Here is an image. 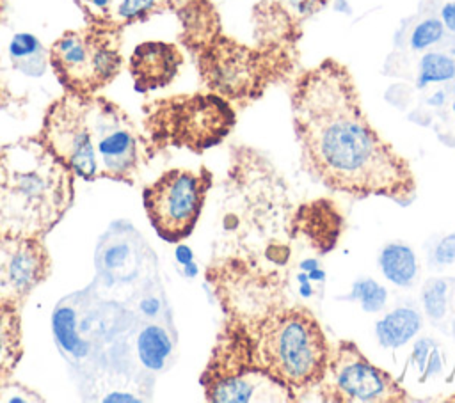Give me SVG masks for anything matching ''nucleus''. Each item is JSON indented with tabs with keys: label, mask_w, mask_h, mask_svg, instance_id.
<instances>
[{
	"label": "nucleus",
	"mask_w": 455,
	"mask_h": 403,
	"mask_svg": "<svg viewBox=\"0 0 455 403\" xmlns=\"http://www.w3.org/2000/svg\"><path fill=\"white\" fill-rule=\"evenodd\" d=\"M291 114L304 169L322 185L357 199L414 201V172L368 121L347 66L325 59L302 71L291 89Z\"/></svg>",
	"instance_id": "1"
},
{
	"label": "nucleus",
	"mask_w": 455,
	"mask_h": 403,
	"mask_svg": "<svg viewBox=\"0 0 455 403\" xmlns=\"http://www.w3.org/2000/svg\"><path fill=\"white\" fill-rule=\"evenodd\" d=\"M36 137L85 181L133 185L149 160L144 135L126 110L100 94L64 92L46 108Z\"/></svg>",
	"instance_id": "2"
},
{
	"label": "nucleus",
	"mask_w": 455,
	"mask_h": 403,
	"mask_svg": "<svg viewBox=\"0 0 455 403\" xmlns=\"http://www.w3.org/2000/svg\"><path fill=\"white\" fill-rule=\"evenodd\" d=\"M75 199V172L37 137L0 146V236L43 240Z\"/></svg>",
	"instance_id": "3"
},
{
	"label": "nucleus",
	"mask_w": 455,
	"mask_h": 403,
	"mask_svg": "<svg viewBox=\"0 0 455 403\" xmlns=\"http://www.w3.org/2000/svg\"><path fill=\"white\" fill-rule=\"evenodd\" d=\"M249 336L254 366L281 383L293 399L323 378L331 346L318 320L306 307L274 309Z\"/></svg>",
	"instance_id": "4"
},
{
	"label": "nucleus",
	"mask_w": 455,
	"mask_h": 403,
	"mask_svg": "<svg viewBox=\"0 0 455 403\" xmlns=\"http://www.w3.org/2000/svg\"><path fill=\"white\" fill-rule=\"evenodd\" d=\"M142 135L148 156L169 147L203 153L220 144L236 122L231 103L215 92L178 94L148 101Z\"/></svg>",
	"instance_id": "5"
},
{
	"label": "nucleus",
	"mask_w": 455,
	"mask_h": 403,
	"mask_svg": "<svg viewBox=\"0 0 455 403\" xmlns=\"http://www.w3.org/2000/svg\"><path fill=\"white\" fill-rule=\"evenodd\" d=\"M48 59L64 92L100 94L121 73V32L91 23L68 30L52 43Z\"/></svg>",
	"instance_id": "6"
},
{
	"label": "nucleus",
	"mask_w": 455,
	"mask_h": 403,
	"mask_svg": "<svg viewBox=\"0 0 455 403\" xmlns=\"http://www.w3.org/2000/svg\"><path fill=\"white\" fill-rule=\"evenodd\" d=\"M212 181V172L206 167L199 170L169 169L144 186V209L162 240L178 243L192 234Z\"/></svg>",
	"instance_id": "7"
},
{
	"label": "nucleus",
	"mask_w": 455,
	"mask_h": 403,
	"mask_svg": "<svg viewBox=\"0 0 455 403\" xmlns=\"http://www.w3.org/2000/svg\"><path fill=\"white\" fill-rule=\"evenodd\" d=\"M315 389L320 399L338 403H403L409 399V392L387 371L371 364L348 339H339L331 348L327 369Z\"/></svg>",
	"instance_id": "8"
},
{
	"label": "nucleus",
	"mask_w": 455,
	"mask_h": 403,
	"mask_svg": "<svg viewBox=\"0 0 455 403\" xmlns=\"http://www.w3.org/2000/svg\"><path fill=\"white\" fill-rule=\"evenodd\" d=\"M52 273V257L43 240L0 236V302L21 307Z\"/></svg>",
	"instance_id": "9"
},
{
	"label": "nucleus",
	"mask_w": 455,
	"mask_h": 403,
	"mask_svg": "<svg viewBox=\"0 0 455 403\" xmlns=\"http://www.w3.org/2000/svg\"><path fill=\"white\" fill-rule=\"evenodd\" d=\"M183 64V53L174 43L144 41L130 55V75L137 92L167 87Z\"/></svg>",
	"instance_id": "10"
},
{
	"label": "nucleus",
	"mask_w": 455,
	"mask_h": 403,
	"mask_svg": "<svg viewBox=\"0 0 455 403\" xmlns=\"http://www.w3.org/2000/svg\"><path fill=\"white\" fill-rule=\"evenodd\" d=\"M204 398L215 403L247 401H291V394L259 369H251L238 376L217 378L203 383Z\"/></svg>",
	"instance_id": "11"
},
{
	"label": "nucleus",
	"mask_w": 455,
	"mask_h": 403,
	"mask_svg": "<svg viewBox=\"0 0 455 403\" xmlns=\"http://www.w3.org/2000/svg\"><path fill=\"white\" fill-rule=\"evenodd\" d=\"M87 23L123 32L153 14L171 9L174 0H75Z\"/></svg>",
	"instance_id": "12"
},
{
	"label": "nucleus",
	"mask_w": 455,
	"mask_h": 403,
	"mask_svg": "<svg viewBox=\"0 0 455 403\" xmlns=\"http://www.w3.org/2000/svg\"><path fill=\"white\" fill-rule=\"evenodd\" d=\"M341 227L343 218L338 208L327 199H316L302 204L291 220L293 234H304L311 247L320 254H327L336 247Z\"/></svg>",
	"instance_id": "13"
},
{
	"label": "nucleus",
	"mask_w": 455,
	"mask_h": 403,
	"mask_svg": "<svg viewBox=\"0 0 455 403\" xmlns=\"http://www.w3.org/2000/svg\"><path fill=\"white\" fill-rule=\"evenodd\" d=\"M21 307L0 302V376L14 375L23 357Z\"/></svg>",
	"instance_id": "14"
},
{
	"label": "nucleus",
	"mask_w": 455,
	"mask_h": 403,
	"mask_svg": "<svg viewBox=\"0 0 455 403\" xmlns=\"http://www.w3.org/2000/svg\"><path fill=\"white\" fill-rule=\"evenodd\" d=\"M9 60L14 71L32 78L43 76L46 66L50 64L46 48L36 36L28 32L12 34L9 41Z\"/></svg>",
	"instance_id": "15"
},
{
	"label": "nucleus",
	"mask_w": 455,
	"mask_h": 403,
	"mask_svg": "<svg viewBox=\"0 0 455 403\" xmlns=\"http://www.w3.org/2000/svg\"><path fill=\"white\" fill-rule=\"evenodd\" d=\"M421 314L411 307H396L375 325V336L384 348H398L409 343L421 328Z\"/></svg>",
	"instance_id": "16"
},
{
	"label": "nucleus",
	"mask_w": 455,
	"mask_h": 403,
	"mask_svg": "<svg viewBox=\"0 0 455 403\" xmlns=\"http://www.w3.org/2000/svg\"><path fill=\"white\" fill-rule=\"evenodd\" d=\"M380 270L387 281L396 286H411L418 273V263L412 249L405 243H387L379 257Z\"/></svg>",
	"instance_id": "17"
},
{
	"label": "nucleus",
	"mask_w": 455,
	"mask_h": 403,
	"mask_svg": "<svg viewBox=\"0 0 455 403\" xmlns=\"http://www.w3.org/2000/svg\"><path fill=\"white\" fill-rule=\"evenodd\" d=\"M171 339L167 332L158 325H148L139 336V355L146 367L160 369L169 353H171Z\"/></svg>",
	"instance_id": "18"
},
{
	"label": "nucleus",
	"mask_w": 455,
	"mask_h": 403,
	"mask_svg": "<svg viewBox=\"0 0 455 403\" xmlns=\"http://www.w3.org/2000/svg\"><path fill=\"white\" fill-rule=\"evenodd\" d=\"M455 78V59L441 51H428L418 64V87L423 89L428 83L450 82Z\"/></svg>",
	"instance_id": "19"
},
{
	"label": "nucleus",
	"mask_w": 455,
	"mask_h": 403,
	"mask_svg": "<svg viewBox=\"0 0 455 403\" xmlns=\"http://www.w3.org/2000/svg\"><path fill=\"white\" fill-rule=\"evenodd\" d=\"M348 300H357L366 312H377L384 309L387 300V291L373 279H359L352 284L350 293L347 295Z\"/></svg>",
	"instance_id": "20"
},
{
	"label": "nucleus",
	"mask_w": 455,
	"mask_h": 403,
	"mask_svg": "<svg viewBox=\"0 0 455 403\" xmlns=\"http://www.w3.org/2000/svg\"><path fill=\"white\" fill-rule=\"evenodd\" d=\"M412 362L419 369L421 382H425V378L432 375H437L441 371V357L437 344L428 337L419 339L412 350Z\"/></svg>",
	"instance_id": "21"
},
{
	"label": "nucleus",
	"mask_w": 455,
	"mask_h": 403,
	"mask_svg": "<svg viewBox=\"0 0 455 403\" xmlns=\"http://www.w3.org/2000/svg\"><path fill=\"white\" fill-rule=\"evenodd\" d=\"M448 284L443 279H432L423 288V307L432 320H441L446 312Z\"/></svg>",
	"instance_id": "22"
},
{
	"label": "nucleus",
	"mask_w": 455,
	"mask_h": 403,
	"mask_svg": "<svg viewBox=\"0 0 455 403\" xmlns=\"http://www.w3.org/2000/svg\"><path fill=\"white\" fill-rule=\"evenodd\" d=\"M443 34H444L443 21L437 18H427L414 27V30L411 34V48L425 50V48L435 44L437 41H441Z\"/></svg>",
	"instance_id": "23"
},
{
	"label": "nucleus",
	"mask_w": 455,
	"mask_h": 403,
	"mask_svg": "<svg viewBox=\"0 0 455 403\" xmlns=\"http://www.w3.org/2000/svg\"><path fill=\"white\" fill-rule=\"evenodd\" d=\"M44 398L27 385L16 382L12 376L4 378L0 383V403H41Z\"/></svg>",
	"instance_id": "24"
},
{
	"label": "nucleus",
	"mask_w": 455,
	"mask_h": 403,
	"mask_svg": "<svg viewBox=\"0 0 455 403\" xmlns=\"http://www.w3.org/2000/svg\"><path fill=\"white\" fill-rule=\"evenodd\" d=\"M434 259L439 265H450L455 261V234H448L437 243L434 250Z\"/></svg>",
	"instance_id": "25"
},
{
	"label": "nucleus",
	"mask_w": 455,
	"mask_h": 403,
	"mask_svg": "<svg viewBox=\"0 0 455 403\" xmlns=\"http://www.w3.org/2000/svg\"><path fill=\"white\" fill-rule=\"evenodd\" d=\"M288 4V7L299 14V16H311L313 12H316L320 7H323V4L327 0H284Z\"/></svg>",
	"instance_id": "26"
},
{
	"label": "nucleus",
	"mask_w": 455,
	"mask_h": 403,
	"mask_svg": "<svg viewBox=\"0 0 455 403\" xmlns=\"http://www.w3.org/2000/svg\"><path fill=\"white\" fill-rule=\"evenodd\" d=\"M441 21H443L444 28H448L450 32L455 34V2H448L443 5Z\"/></svg>",
	"instance_id": "27"
},
{
	"label": "nucleus",
	"mask_w": 455,
	"mask_h": 403,
	"mask_svg": "<svg viewBox=\"0 0 455 403\" xmlns=\"http://www.w3.org/2000/svg\"><path fill=\"white\" fill-rule=\"evenodd\" d=\"M5 20V2L0 0V21ZM14 103V96L0 83V108H9Z\"/></svg>",
	"instance_id": "28"
},
{
	"label": "nucleus",
	"mask_w": 455,
	"mask_h": 403,
	"mask_svg": "<svg viewBox=\"0 0 455 403\" xmlns=\"http://www.w3.org/2000/svg\"><path fill=\"white\" fill-rule=\"evenodd\" d=\"M315 268H318V261L313 259V257H309V259H306V261L300 263V270H304V272H311V270H315Z\"/></svg>",
	"instance_id": "29"
},
{
	"label": "nucleus",
	"mask_w": 455,
	"mask_h": 403,
	"mask_svg": "<svg viewBox=\"0 0 455 403\" xmlns=\"http://www.w3.org/2000/svg\"><path fill=\"white\" fill-rule=\"evenodd\" d=\"M323 277H325V273H323L320 268H315V270L307 272V279H309V281H320V279H323Z\"/></svg>",
	"instance_id": "30"
},
{
	"label": "nucleus",
	"mask_w": 455,
	"mask_h": 403,
	"mask_svg": "<svg viewBox=\"0 0 455 403\" xmlns=\"http://www.w3.org/2000/svg\"><path fill=\"white\" fill-rule=\"evenodd\" d=\"M178 257H180V261L188 263V259L192 257V254H190V250H188L187 247H180V254H178Z\"/></svg>",
	"instance_id": "31"
},
{
	"label": "nucleus",
	"mask_w": 455,
	"mask_h": 403,
	"mask_svg": "<svg viewBox=\"0 0 455 403\" xmlns=\"http://www.w3.org/2000/svg\"><path fill=\"white\" fill-rule=\"evenodd\" d=\"M443 98H444V96H443V92H437L434 98H430V99H428V103H430V105H441V103L444 101Z\"/></svg>",
	"instance_id": "32"
},
{
	"label": "nucleus",
	"mask_w": 455,
	"mask_h": 403,
	"mask_svg": "<svg viewBox=\"0 0 455 403\" xmlns=\"http://www.w3.org/2000/svg\"><path fill=\"white\" fill-rule=\"evenodd\" d=\"M451 110H453V115H455V99H453V105H451Z\"/></svg>",
	"instance_id": "33"
},
{
	"label": "nucleus",
	"mask_w": 455,
	"mask_h": 403,
	"mask_svg": "<svg viewBox=\"0 0 455 403\" xmlns=\"http://www.w3.org/2000/svg\"><path fill=\"white\" fill-rule=\"evenodd\" d=\"M451 53H453V57H455V48H453V51H451Z\"/></svg>",
	"instance_id": "34"
},
{
	"label": "nucleus",
	"mask_w": 455,
	"mask_h": 403,
	"mask_svg": "<svg viewBox=\"0 0 455 403\" xmlns=\"http://www.w3.org/2000/svg\"><path fill=\"white\" fill-rule=\"evenodd\" d=\"M2 380H4V378H2V376H0V383H2Z\"/></svg>",
	"instance_id": "35"
},
{
	"label": "nucleus",
	"mask_w": 455,
	"mask_h": 403,
	"mask_svg": "<svg viewBox=\"0 0 455 403\" xmlns=\"http://www.w3.org/2000/svg\"><path fill=\"white\" fill-rule=\"evenodd\" d=\"M453 92H455V85H453Z\"/></svg>",
	"instance_id": "36"
}]
</instances>
